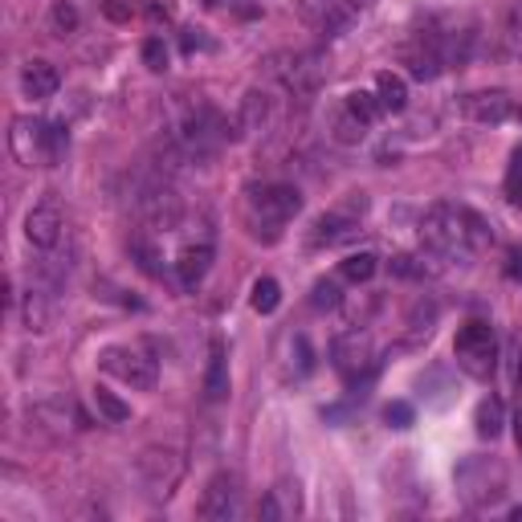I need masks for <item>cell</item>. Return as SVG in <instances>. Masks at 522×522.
I'll return each mask as SVG.
<instances>
[{
    "mask_svg": "<svg viewBox=\"0 0 522 522\" xmlns=\"http://www.w3.org/2000/svg\"><path fill=\"white\" fill-rule=\"evenodd\" d=\"M421 237L424 245L445 261H465L469 254L485 249L494 241V229L474 213V208L461 204H433L421 221Z\"/></svg>",
    "mask_w": 522,
    "mask_h": 522,
    "instance_id": "6da1fadb",
    "label": "cell"
},
{
    "mask_svg": "<svg viewBox=\"0 0 522 522\" xmlns=\"http://www.w3.org/2000/svg\"><path fill=\"white\" fill-rule=\"evenodd\" d=\"M245 224H249V237L257 241H277L282 229L302 213V196L294 184H254L245 188Z\"/></svg>",
    "mask_w": 522,
    "mask_h": 522,
    "instance_id": "7a4b0ae2",
    "label": "cell"
},
{
    "mask_svg": "<svg viewBox=\"0 0 522 522\" xmlns=\"http://www.w3.org/2000/svg\"><path fill=\"white\" fill-rule=\"evenodd\" d=\"M8 147H13L16 163L25 168H54L66 155L69 135L62 123H41V119H13V130H8Z\"/></svg>",
    "mask_w": 522,
    "mask_h": 522,
    "instance_id": "3957f363",
    "label": "cell"
},
{
    "mask_svg": "<svg viewBox=\"0 0 522 522\" xmlns=\"http://www.w3.org/2000/svg\"><path fill=\"white\" fill-rule=\"evenodd\" d=\"M454 355H457V368L465 371V376L490 380L494 368H498V339H494V327L482 323V318H469L454 339Z\"/></svg>",
    "mask_w": 522,
    "mask_h": 522,
    "instance_id": "277c9868",
    "label": "cell"
},
{
    "mask_svg": "<svg viewBox=\"0 0 522 522\" xmlns=\"http://www.w3.org/2000/svg\"><path fill=\"white\" fill-rule=\"evenodd\" d=\"M135 474H139V482H143L147 498L163 502V498H172V494H176L180 477H184V457H180L176 449H168V445H151V449H143V454H139Z\"/></svg>",
    "mask_w": 522,
    "mask_h": 522,
    "instance_id": "5b68a950",
    "label": "cell"
},
{
    "mask_svg": "<svg viewBox=\"0 0 522 522\" xmlns=\"http://www.w3.org/2000/svg\"><path fill=\"white\" fill-rule=\"evenodd\" d=\"M269 74L294 94V99H310L323 82V57L318 54H277L269 57Z\"/></svg>",
    "mask_w": 522,
    "mask_h": 522,
    "instance_id": "8992f818",
    "label": "cell"
},
{
    "mask_svg": "<svg viewBox=\"0 0 522 522\" xmlns=\"http://www.w3.org/2000/svg\"><path fill=\"white\" fill-rule=\"evenodd\" d=\"M457 485H461V494H465L474 506H485V502L502 498L506 474H502V465H494V461H485V457H469L465 465L457 469Z\"/></svg>",
    "mask_w": 522,
    "mask_h": 522,
    "instance_id": "52a82bcc",
    "label": "cell"
},
{
    "mask_svg": "<svg viewBox=\"0 0 522 522\" xmlns=\"http://www.w3.org/2000/svg\"><path fill=\"white\" fill-rule=\"evenodd\" d=\"M99 363H102V368H107L115 380H123V384L139 388V392H151L155 380H160V371H155V360H147L143 351H130V347H107Z\"/></svg>",
    "mask_w": 522,
    "mask_h": 522,
    "instance_id": "ba28073f",
    "label": "cell"
},
{
    "mask_svg": "<svg viewBox=\"0 0 522 522\" xmlns=\"http://www.w3.org/2000/svg\"><path fill=\"white\" fill-rule=\"evenodd\" d=\"M237 510H241L237 477H233V474H216L213 482L204 485V494H200L196 515L208 518V522H229V518H237Z\"/></svg>",
    "mask_w": 522,
    "mask_h": 522,
    "instance_id": "9c48e42d",
    "label": "cell"
},
{
    "mask_svg": "<svg viewBox=\"0 0 522 522\" xmlns=\"http://www.w3.org/2000/svg\"><path fill=\"white\" fill-rule=\"evenodd\" d=\"M25 237H29V245L41 249V254L57 249V245H62V237H66V216H62V208H57L54 200H41V204L33 208L29 216H25Z\"/></svg>",
    "mask_w": 522,
    "mask_h": 522,
    "instance_id": "30bf717a",
    "label": "cell"
},
{
    "mask_svg": "<svg viewBox=\"0 0 522 522\" xmlns=\"http://www.w3.org/2000/svg\"><path fill=\"white\" fill-rule=\"evenodd\" d=\"M330 360H335V368L343 371L347 380H355L360 371L376 368V363H371V339L360 335V330H347V335H339L335 347H330Z\"/></svg>",
    "mask_w": 522,
    "mask_h": 522,
    "instance_id": "8fae6325",
    "label": "cell"
},
{
    "mask_svg": "<svg viewBox=\"0 0 522 522\" xmlns=\"http://www.w3.org/2000/svg\"><path fill=\"white\" fill-rule=\"evenodd\" d=\"M465 115L474 119V123H506V119L522 115L515 107V99L502 90H482V94H469L465 99Z\"/></svg>",
    "mask_w": 522,
    "mask_h": 522,
    "instance_id": "7c38bea8",
    "label": "cell"
},
{
    "mask_svg": "<svg viewBox=\"0 0 522 522\" xmlns=\"http://www.w3.org/2000/svg\"><path fill=\"white\" fill-rule=\"evenodd\" d=\"M57 86H62V74H57L54 62H46V57H33V62H25L21 69V94L33 102H46L57 94Z\"/></svg>",
    "mask_w": 522,
    "mask_h": 522,
    "instance_id": "4fadbf2b",
    "label": "cell"
},
{
    "mask_svg": "<svg viewBox=\"0 0 522 522\" xmlns=\"http://www.w3.org/2000/svg\"><path fill=\"white\" fill-rule=\"evenodd\" d=\"M355 233H360V216L343 213V208H335V213H323L315 221V229H310V245H343V241H351Z\"/></svg>",
    "mask_w": 522,
    "mask_h": 522,
    "instance_id": "5bb4252c",
    "label": "cell"
},
{
    "mask_svg": "<svg viewBox=\"0 0 522 522\" xmlns=\"http://www.w3.org/2000/svg\"><path fill=\"white\" fill-rule=\"evenodd\" d=\"M257 515L266 518V522H282V518L302 515V490H298V482H277L274 490H266Z\"/></svg>",
    "mask_w": 522,
    "mask_h": 522,
    "instance_id": "9a60e30c",
    "label": "cell"
},
{
    "mask_svg": "<svg viewBox=\"0 0 522 522\" xmlns=\"http://www.w3.org/2000/svg\"><path fill=\"white\" fill-rule=\"evenodd\" d=\"M269 119H274V99H269L266 90H245V99H241V115H237V127L241 135H261V130L269 127Z\"/></svg>",
    "mask_w": 522,
    "mask_h": 522,
    "instance_id": "2e32d148",
    "label": "cell"
},
{
    "mask_svg": "<svg viewBox=\"0 0 522 522\" xmlns=\"http://www.w3.org/2000/svg\"><path fill=\"white\" fill-rule=\"evenodd\" d=\"M213 269V245H188L180 249L176 257V277L184 290H196L200 282H204V274Z\"/></svg>",
    "mask_w": 522,
    "mask_h": 522,
    "instance_id": "e0dca14e",
    "label": "cell"
},
{
    "mask_svg": "<svg viewBox=\"0 0 522 522\" xmlns=\"http://www.w3.org/2000/svg\"><path fill=\"white\" fill-rule=\"evenodd\" d=\"M204 396L213 400V404H221V400L229 396V360H224V347H221V343H213V351H208Z\"/></svg>",
    "mask_w": 522,
    "mask_h": 522,
    "instance_id": "ac0fdd59",
    "label": "cell"
},
{
    "mask_svg": "<svg viewBox=\"0 0 522 522\" xmlns=\"http://www.w3.org/2000/svg\"><path fill=\"white\" fill-rule=\"evenodd\" d=\"M474 429H477V437H485V441L502 437V429H506V404H502L498 396H485V400H477Z\"/></svg>",
    "mask_w": 522,
    "mask_h": 522,
    "instance_id": "d6986e66",
    "label": "cell"
},
{
    "mask_svg": "<svg viewBox=\"0 0 522 522\" xmlns=\"http://www.w3.org/2000/svg\"><path fill=\"white\" fill-rule=\"evenodd\" d=\"M376 99H380V107L384 110L400 115V110L408 107V82L400 74H392V69H384V74L376 78Z\"/></svg>",
    "mask_w": 522,
    "mask_h": 522,
    "instance_id": "ffe728a7",
    "label": "cell"
},
{
    "mask_svg": "<svg viewBox=\"0 0 522 522\" xmlns=\"http://www.w3.org/2000/svg\"><path fill=\"white\" fill-rule=\"evenodd\" d=\"M363 135H368V123H363V119L343 102V110H339L335 123H330V139L343 143V147H355V143H363Z\"/></svg>",
    "mask_w": 522,
    "mask_h": 522,
    "instance_id": "44dd1931",
    "label": "cell"
},
{
    "mask_svg": "<svg viewBox=\"0 0 522 522\" xmlns=\"http://www.w3.org/2000/svg\"><path fill=\"white\" fill-rule=\"evenodd\" d=\"M54 323V307H49L46 290H29L25 294V330H49Z\"/></svg>",
    "mask_w": 522,
    "mask_h": 522,
    "instance_id": "7402d4cb",
    "label": "cell"
},
{
    "mask_svg": "<svg viewBox=\"0 0 522 522\" xmlns=\"http://www.w3.org/2000/svg\"><path fill=\"white\" fill-rule=\"evenodd\" d=\"M277 302H282V286H277L274 277H257L254 294H249V307H254L257 315H274Z\"/></svg>",
    "mask_w": 522,
    "mask_h": 522,
    "instance_id": "603a6c76",
    "label": "cell"
},
{
    "mask_svg": "<svg viewBox=\"0 0 522 522\" xmlns=\"http://www.w3.org/2000/svg\"><path fill=\"white\" fill-rule=\"evenodd\" d=\"M49 29H54V37H69V33H78L74 0H54V8H49Z\"/></svg>",
    "mask_w": 522,
    "mask_h": 522,
    "instance_id": "cb8c5ba5",
    "label": "cell"
},
{
    "mask_svg": "<svg viewBox=\"0 0 522 522\" xmlns=\"http://www.w3.org/2000/svg\"><path fill=\"white\" fill-rule=\"evenodd\" d=\"M94 404H99V412L107 416L110 424H123V421H130V404H123V400H119L115 392H107V388H94Z\"/></svg>",
    "mask_w": 522,
    "mask_h": 522,
    "instance_id": "d4e9b609",
    "label": "cell"
},
{
    "mask_svg": "<svg viewBox=\"0 0 522 522\" xmlns=\"http://www.w3.org/2000/svg\"><path fill=\"white\" fill-rule=\"evenodd\" d=\"M339 274H343L347 282H368V277L376 274V257L371 254H351V257H343Z\"/></svg>",
    "mask_w": 522,
    "mask_h": 522,
    "instance_id": "484cf974",
    "label": "cell"
},
{
    "mask_svg": "<svg viewBox=\"0 0 522 522\" xmlns=\"http://www.w3.org/2000/svg\"><path fill=\"white\" fill-rule=\"evenodd\" d=\"M347 107H351L355 115H360L368 127L376 123V119H380V110H384V107H380V99H376V94H368V90H355V94H347Z\"/></svg>",
    "mask_w": 522,
    "mask_h": 522,
    "instance_id": "4316f807",
    "label": "cell"
},
{
    "mask_svg": "<svg viewBox=\"0 0 522 522\" xmlns=\"http://www.w3.org/2000/svg\"><path fill=\"white\" fill-rule=\"evenodd\" d=\"M130 257H135V266L143 269V274L160 277V254H155V245H147V241H130Z\"/></svg>",
    "mask_w": 522,
    "mask_h": 522,
    "instance_id": "83f0119b",
    "label": "cell"
},
{
    "mask_svg": "<svg viewBox=\"0 0 522 522\" xmlns=\"http://www.w3.org/2000/svg\"><path fill=\"white\" fill-rule=\"evenodd\" d=\"M143 66L151 69V74H163V69H168V46H163L160 37L143 41Z\"/></svg>",
    "mask_w": 522,
    "mask_h": 522,
    "instance_id": "f1b7e54d",
    "label": "cell"
},
{
    "mask_svg": "<svg viewBox=\"0 0 522 522\" xmlns=\"http://www.w3.org/2000/svg\"><path fill=\"white\" fill-rule=\"evenodd\" d=\"M433 318H437V307H433V302H416L412 318H408V327H412V339L429 335V330H433Z\"/></svg>",
    "mask_w": 522,
    "mask_h": 522,
    "instance_id": "f546056e",
    "label": "cell"
},
{
    "mask_svg": "<svg viewBox=\"0 0 522 522\" xmlns=\"http://www.w3.org/2000/svg\"><path fill=\"white\" fill-rule=\"evenodd\" d=\"M412 404L408 400H392V404L384 408V421H388V429H408L412 424Z\"/></svg>",
    "mask_w": 522,
    "mask_h": 522,
    "instance_id": "4dcf8cb0",
    "label": "cell"
},
{
    "mask_svg": "<svg viewBox=\"0 0 522 522\" xmlns=\"http://www.w3.org/2000/svg\"><path fill=\"white\" fill-rule=\"evenodd\" d=\"M310 307H315V310H335V307H339V286H335V282H315Z\"/></svg>",
    "mask_w": 522,
    "mask_h": 522,
    "instance_id": "1f68e13d",
    "label": "cell"
},
{
    "mask_svg": "<svg viewBox=\"0 0 522 522\" xmlns=\"http://www.w3.org/2000/svg\"><path fill=\"white\" fill-rule=\"evenodd\" d=\"M294 355H298V371L307 376V371H315V351H310L307 335H294Z\"/></svg>",
    "mask_w": 522,
    "mask_h": 522,
    "instance_id": "d6a6232c",
    "label": "cell"
},
{
    "mask_svg": "<svg viewBox=\"0 0 522 522\" xmlns=\"http://www.w3.org/2000/svg\"><path fill=\"white\" fill-rule=\"evenodd\" d=\"M392 274H396V277H421L424 266H416V257L400 254V257H392Z\"/></svg>",
    "mask_w": 522,
    "mask_h": 522,
    "instance_id": "836d02e7",
    "label": "cell"
},
{
    "mask_svg": "<svg viewBox=\"0 0 522 522\" xmlns=\"http://www.w3.org/2000/svg\"><path fill=\"white\" fill-rule=\"evenodd\" d=\"M506 193L515 204H522V151H515V168H510V176H506Z\"/></svg>",
    "mask_w": 522,
    "mask_h": 522,
    "instance_id": "e575fe53",
    "label": "cell"
},
{
    "mask_svg": "<svg viewBox=\"0 0 522 522\" xmlns=\"http://www.w3.org/2000/svg\"><path fill=\"white\" fill-rule=\"evenodd\" d=\"M180 46H184V54H193V49H208V37L200 29H188L184 37H180Z\"/></svg>",
    "mask_w": 522,
    "mask_h": 522,
    "instance_id": "d590c367",
    "label": "cell"
},
{
    "mask_svg": "<svg viewBox=\"0 0 522 522\" xmlns=\"http://www.w3.org/2000/svg\"><path fill=\"white\" fill-rule=\"evenodd\" d=\"M506 274L515 277V282L522 277V254H518V249H515V254H510V266H506Z\"/></svg>",
    "mask_w": 522,
    "mask_h": 522,
    "instance_id": "8d00e7d4",
    "label": "cell"
},
{
    "mask_svg": "<svg viewBox=\"0 0 522 522\" xmlns=\"http://www.w3.org/2000/svg\"><path fill=\"white\" fill-rule=\"evenodd\" d=\"M107 13H110V16H115V21H127V16H130V13H127V8H123V5H115V0H110V5H107Z\"/></svg>",
    "mask_w": 522,
    "mask_h": 522,
    "instance_id": "74e56055",
    "label": "cell"
},
{
    "mask_svg": "<svg viewBox=\"0 0 522 522\" xmlns=\"http://www.w3.org/2000/svg\"><path fill=\"white\" fill-rule=\"evenodd\" d=\"M515 437H518V449H522V404H518V416H515Z\"/></svg>",
    "mask_w": 522,
    "mask_h": 522,
    "instance_id": "f35d334b",
    "label": "cell"
},
{
    "mask_svg": "<svg viewBox=\"0 0 522 522\" xmlns=\"http://www.w3.org/2000/svg\"><path fill=\"white\" fill-rule=\"evenodd\" d=\"M376 0H347V8H371Z\"/></svg>",
    "mask_w": 522,
    "mask_h": 522,
    "instance_id": "ab89813d",
    "label": "cell"
},
{
    "mask_svg": "<svg viewBox=\"0 0 522 522\" xmlns=\"http://www.w3.org/2000/svg\"><path fill=\"white\" fill-rule=\"evenodd\" d=\"M510 518H515V522H522V506H515V510H510Z\"/></svg>",
    "mask_w": 522,
    "mask_h": 522,
    "instance_id": "60d3db41",
    "label": "cell"
}]
</instances>
